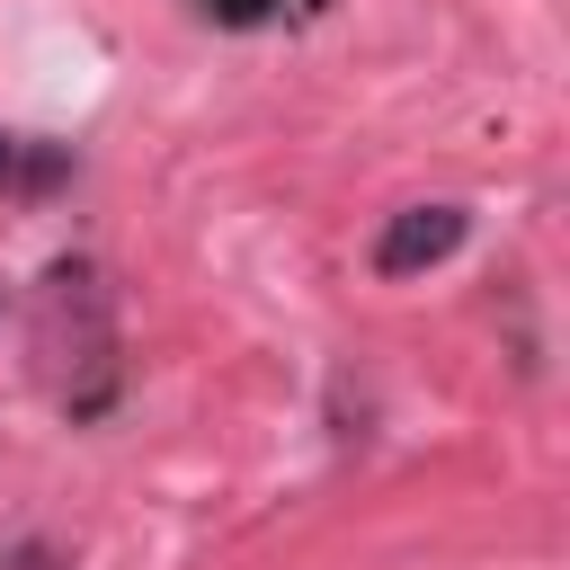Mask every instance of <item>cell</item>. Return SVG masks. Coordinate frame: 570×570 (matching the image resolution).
Segmentation results:
<instances>
[{"label": "cell", "mask_w": 570, "mask_h": 570, "mask_svg": "<svg viewBox=\"0 0 570 570\" xmlns=\"http://www.w3.org/2000/svg\"><path fill=\"white\" fill-rule=\"evenodd\" d=\"M454 240H463V205H401L383 223V240H374V267L383 276H419V267L454 258Z\"/></svg>", "instance_id": "1"}, {"label": "cell", "mask_w": 570, "mask_h": 570, "mask_svg": "<svg viewBox=\"0 0 570 570\" xmlns=\"http://www.w3.org/2000/svg\"><path fill=\"white\" fill-rule=\"evenodd\" d=\"M18 169H27V142H18V134H0V187H9Z\"/></svg>", "instance_id": "2"}]
</instances>
